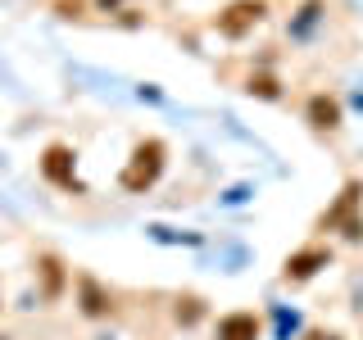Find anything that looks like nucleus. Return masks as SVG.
Listing matches in <instances>:
<instances>
[{
  "mask_svg": "<svg viewBox=\"0 0 363 340\" xmlns=\"http://www.w3.org/2000/svg\"><path fill=\"white\" fill-rule=\"evenodd\" d=\"M200 317V300H182L177 304V322H196Z\"/></svg>",
  "mask_w": 363,
  "mask_h": 340,
  "instance_id": "obj_11",
  "label": "nucleus"
},
{
  "mask_svg": "<svg viewBox=\"0 0 363 340\" xmlns=\"http://www.w3.org/2000/svg\"><path fill=\"white\" fill-rule=\"evenodd\" d=\"M77 295H82V313H86V317H105V313L113 309L109 290L100 286L96 277H77Z\"/></svg>",
  "mask_w": 363,
  "mask_h": 340,
  "instance_id": "obj_8",
  "label": "nucleus"
},
{
  "mask_svg": "<svg viewBox=\"0 0 363 340\" xmlns=\"http://www.w3.org/2000/svg\"><path fill=\"white\" fill-rule=\"evenodd\" d=\"M164 159H168V145L150 136V141H136V150L128 159V168H123V191H132V196H141V191H150L159 173H164Z\"/></svg>",
  "mask_w": 363,
  "mask_h": 340,
  "instance_id": "obj_1",
  "label": "nucleus"
},
{
  "mask_svg": "<svg viewBox=\"0 0 363 340\" xmlns=\"http://www.w3.org/2000/svg\"><path fill=\"white\" fill-rule=\"evenodd\" d=\"M264 14H268L264 0H232V5H227L223 14H218V32L236 41V37H245V32L255 28V23L264 18Z\"/></svg>",
  "mask_w": 363,
  "mask_h": 340,
  "instance_id": "obj_3",
  "label": "nucleus"
},
{
  "mask_svg": "<svg viewBox=\"0 0 363 340\" xmlns=\"http://www.w3.org/2000/svg\"><path fill=\"white\" fill-rule=\"evenodd\" d=\"M73 150L68 145H45V154H41V177L45 181H55V186H64V191H77V168H73Z\"/></svg>",
  "mask_w": 363,
  "mask_h": 340,
  "instance_id": "obj_4",
  "label": "nucleus"
},
{
  "mask_svg": "<svg viewBox=\"0 0 363 340\" xmlns=\"http://www.w3.org/2000/svg\"><path fill=\"white\" fill-rule=\"evenodd\" d=\"M359 200H363V181H345V191H340V200L327 209L323 227H345L350 241H354V236H363V222L354 218V213H359Z\"/></svg>",
  "mask_w": 363,
  "mask_h": 340,
  "instance_id": "obj_2",
  "label": "nucleus"
},
{
  "mask_svg": "<svg viewBox=\"0 0 363 340\" xmlns=\"http://www.w3.org/2000/svg\"><path fill=\"white\" fill-rule=\"evenodd\" d=\"M41 277H45V300H55V295H60L64 290V264H60V259H55V254H45L41 259Z\"/></svg>",
  "mask_w": 363,
  "mask_h": 340,
  "instance_id": "obj_9",
  "label": "nucleus"
},
{
  "mask_svg": "<svg viewBox=\"0 0 363 340\" xmlns=\"http://www.w3.org/2000/svg\"><path fill=\"white\" fill-rule=\"evenodd\" d=\"M327 264H332V249H323V245H304V249H295V254L286 259L281 277H286V281H309L313 272H323Z\"/></svg>",
  "mask_w": 363,
  "mask_h": 340,
  "instance_id": "obj_5",
  "label": "nucleus"
},
{
  "mask_svg": "<svg viewBox=\"0 0 363 340\" xmlns=\"http://www.w3.org/2000/svg\"><path fill=\"white\" fill-rule=\"evenodd\" d=\"M304 118H309L313 132H336L340 128V100L327 96V91H318V96L309 100V109H304Z\"/></svg>",
  "mask_w": 363,
  "mask_h": 340,
  "instance_id": "obj_6",
  "label": "nucleus"
},
{
  "mask_svg": "<svg viewBox=\"0 0 363 340\" xmlns=\"http://www.w3.org/2000/svg\"><path fill=\"white\" fill-rule=\"evenodd\" d=\"M100 5H105V9H109V5H118V0H100Z\"/></svg>",
  "mask_w": 363,
  "mask_h": 340,
  "instance_id": "obj_13",
  "label": "nucleus"
},
{
  "mask_svg": "<svg viewBox=\"0 0 363 340\" xmlns=\"http://www.w3.org/2000/svg\"><path fill=\"white\" fill-rule=\"evenodd\" d=\"M304 340H340V336H336V332H309Z\"/></svg>",
  "mask_w": 363,
  "mask_h": 340,
  "instance_id": "obj_12",
  "label": "nucleus"
},
{
  "mask_svg": "<svg viewBox=\"0 0 363 340\" xmlns=\"http://www.w3.org/2000/svg\"><path fill=\"white\" fill-rule=\"evenodd\" d=\"M250 91H255V96H264V100H277L281 96L277 77H250Z\"/></svg>",
  "mask_w": 363,
  "mask_h": 340,
  "instance_id": "obj_10",
  "label": "nucleus"
},
{
  "mask_svg": "<svg viewBox=\"0 0 363 340\" xmlns=\"http://www.w3.org/2000/svg\"><path fill=\"white\" fill-rule=\"evenodd\" d=\"M259 332H264V327H259V317L245 313V309L218 317V340H259Z\"/></svg>",
  "mask_w": 363,
  "mask_h": 340,
  "instance_id": "obj_7",
  "label": "nucleus"
}]
</instances>
